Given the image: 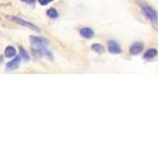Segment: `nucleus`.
I'll list each match as a JSON object with an SVG mask.
<instances>
[{
  "label": "nucleus",
  "instance_id": "3",
  "mask_svg": "<svg viewBox=\"0 0 158 148\" xmlns=\"http://www.w3.org/2000/svg\"><path fill=\"white\" fill-rule=\"evenodd\" d=\"M9 19L11 20V21L15 22V23H18L20 25H22V26H24V27H27V28H30V29H32V30H35V31H37V32H40V29L36 26V25H34V24L30 23L28 21H25V20H23L21 18L11 16V17H9Z\"/></svg>",
  "mask_w": 158,
  "mask_h": 148
},
{
  "label": "nucleus",
  "instance_id": "7",
  "mask_svg": "<svg viewBox=\"0 0 158 148\" xmlns=\"http://www.w3.org/2000/svg\"><path fill=\"white\" fill-rule=\"evenodd\" d=\"M80 35L85 39H91L94 37V31L90 28H83L80 31Z\"/></svg>",
  "mask_w": 158,
  "mask_h": 148
},
{
  "label": "nucleus",
  "instance_id": "4",
  "mask_svg": "<svg viewBox=\"0 0 158 148\" xmlns=\"http://www.w3.org/2000/svg\"><path fill=\"white\" fill-rule=\"evenodd\" d=\"M143 43L140 42H136L135 43H132L131 47H130V53L132 54V56H136V54H139L142 49H143Z\"/></svg>",
  "mask_w": 158,
  "mask_h": 148
},
{
  "label": "nucleus",
  "instance_id": "13",
  "mask_svg": "<svg viewBox=\"0 0 158 148\" xmlns=\"http://www.w3.org/2000/svg\"><path fill=\"white\" fill-rule=\"evenodd\" d=\"M53 0H40V3H41V5H48V3L52 2Z\"/></svg>",
  "mask_w": 158,
  "mask_h": 148
},
{
  "label": "nucleus",
  "instance_id": "14",
  "mask_svg": "<svg viewBox=\"0 0 158 148\" xmlns=\"http://www.w3.org/2000/svg\"><path fill=\"white\" fill-rule=\"evenodd\" d=\"M20 1H22V2H24V3H28V4H32V3H34L36 0H20Z\"/></svg>",
  "mask_w": 158,
  "mask_h": 148
},
{
  "label": "nucleus",
  "instance_id": "9",
  "mask_svg": "<svg viewBox=\"0 0 158 148\" xmlns=\"http://www.w3.org/2000/svg\"><path fill=\"white\" fill-rule=\"evenodd\" d=\"M91 49H92L93 51H95V52H97L99 54H101V53H103L104 51H105V47H104L102 44H100V43H94V44H92Z\"/></svg>",
  "mask_w": 158,
  "mask_h": 148
},
{
  "label": "nucleus",
  "instance_id": "5",
  "mask_svg": "<svg viewBox=\"0 0 158 148\" xmlns=\"http://www.w3.org/2000/svg\"><path fill=\"white\" fill-rule=\"evenodd\" d=\"M108 49L111 53H115V54L122 52V48L120 47V44L115 41H110L108 43Z\"/></svg>",
  "mask_w": 158,
  "mask_h": 148
},
{
  "label": "nucleus",
  "instance_id": "10",
  "mask_svg": "<svg viewBox=\"0 0 158 148\" xmlns=\"http://www.w3.org/2000/svg\"><path fill=\"white\" fill-rule=\"evenodd\" d=\"M4 53H5V56L12 57L16 54V48H15L14 47H7L6 48H5Z\"/></svg>",
  "mask_w": 158,
  "mask_h": 148
},
{
  "label": "nucleus",
  "instance_id": "1",
  "mask_svg": "<svg viewBox=\"0 0 158 148\" xmlns=\"http://www.w3.org/2000/svg\"><path fill=\"white\" fill-rule=\"evenodd\" d=\"M138 4L140 5V8H141V11H142L143 15H144V16L151 22L153 27L158 29V13L156 10L144 2H141Z\"/></svg>",
  "mask_w": 158,
  "mask_h": 148
},
{
  "label": "nucleus",
  "instance_id": "12",
  "mask_svg": "<svg viewBox=\"0 0 158 148\" xmlns=\"http://www.w3.org/2000/svg\"><path fill=\"white\" fill-rule=\"evenodd\" d=\"M20 53H21V56H21V57H23L24 59H25V60H29V56H28V53L26 52V51H24V48H20Z\"/></svg>",
  "mask_w": 158,
  "mask_h": 148
},
{
  "label": "nucleus",
  "instance_id": "2",
  "mask_svg": "<svg viewBox=\"0 0 158 148\" xmlns=\"http://www.w3.org/2000/svg\"><path fill=\"white\" fill-rule=\"evenodd\" d=\"M30 41H31L32 46L35 47V51H38V49H42L48 46V41L46 39L41 38V37H30Z\"/></svg>",
  "mask_w": 158,
  "mask_h": 148
},
{
  "label": "nucleus",
  "instance_id": "8",
  "mask_svg": "<svg viewBox=\"0 0 158 148\" xmlns=\"http://www.w3.org/2000/svg\"><path fill=\"white\" fill-rule=\"evenodd\" d=\"M157 56V49L156 48H149L148 51L144 53V56H143V57H144L145 59H150V58H153Z\"/></svg>",
  "mask_w": 158,
  "mask_h": 148
},
{
  "label": "nucleus",
  "instance_id": "11",
  "mask_svg": "<svg viewBox=\"0 0 158 148\" xmlns=\"http://www.w3.org/2000/svg\"><path fill=\"white\" fill-rule=\"evenodd\" d=\"M47 15H48L49 18L56 19L58 16V13H57V11L54 8H51V9H48V11H47Z\"/></svg>",
  "mask_w": 158,
  "mask_h": 148
},
{
  "label": "nucleus",
  "instance_id": "6",
  "mask_svg": "<svg viewBox=\"0 0 158 148\" xmlns=\"http://www.w3.org/2000/svg\"><path fill=\"white\" fill-rule=\"evenodd\" d=\"M20 62H21V56H16L12 60H10L7 64H6V68L12 70V69L17 68L20 65Z\"/></svg>",
  "mask_w": 158,
  "mask_h": 148
},
{
  "label": "nucleus",
  "instance_id": "15",
  "mask_svg": "<svg viewBox=\"0 0 158 148\" xmlns=\"http://www.w3.org/2000/svg\"><path fill=\"white\" fill-rule=\"evenodd\" d=\"M2 60H3V59H2V56H0V63H1V62H2Z\"/></svg>",
  "mask_w": 158,
  "mask_h": 148
}]
</instances>
